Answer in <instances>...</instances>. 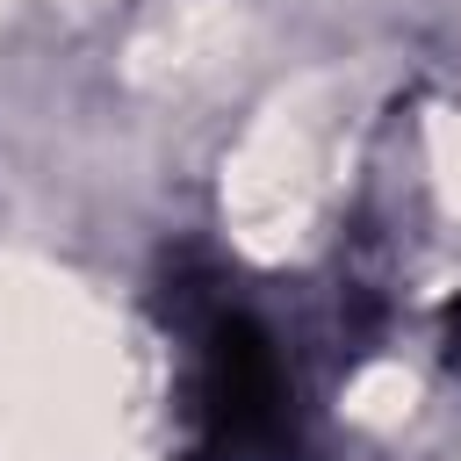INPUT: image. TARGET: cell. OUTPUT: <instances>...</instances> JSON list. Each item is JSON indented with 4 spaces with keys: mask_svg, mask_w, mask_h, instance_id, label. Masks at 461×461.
Listing matches in <instances>:
<instances>
[{
    "mask_svg": "<svg viewBox=\"0 0 461 461\" xmlns=\"http://www.w3.org/2000/svg\"><path fill=\"white\" fill-rule=\"evenodd\" d=\"M166 288V317L187 353V461H295V382L274 331L187 267Z\"/></svg>",
    "mask_w": 461,
    "mask_h": 461,
    "instance_id": "6da1fadb",
    "label": "cell"
}]
</instances>
